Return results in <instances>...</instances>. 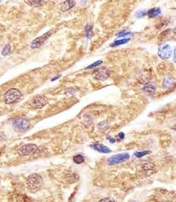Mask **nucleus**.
<instances>
[{"label":"nucleus","instance_id":"nucleus-1","mask_svg":"<svg viewBox=\"0 0 176 202\" xmlns=\"http://www.w3.org/2000/svg\"><path fill=\"white\" fill-rule=\"evenodd\" d=\"M42 178L38 174L34 173L29 175L27 179V185L29 189L32 192H37L42 186Z\"/></svg>","mask_w":176,"mask_h":202},{"label":"nucleus","instance_id":"nucleus-2","mask_svg":"<svg viewBox=\"0 0 176 202\" xmlns=\"http://www.w3.org/2000/svg\"><path fill=\"white\" fill-rule=\"evenodd\" d=\"M22 97V94L17 89H11L8 90L4 96V101L7 104H13L19 101Z\"/></svg>","mask_w":176,"mask_h":202},{"label":"nucleus","instance_id":"nucleus-3","mask_svg":"<svg viewBox=\"0 0 176 202\" xmlns=\"http://www.w3.org/2000/svg\"><path fill=\"white\" fill-rule=\"evenodd\" d=\"M13 127L17 131L24 132L30 127V122L27 118H18L14 121Z\"/></svg>","mask_w":176,"mask_h":202},{"label":"nucleus","instance_id":"nucleus-4","mask_svg":"<svg viewBox=\"0 0 176 202\" xmlns=\"http://www.w3.org/2000/svg\"><path fill=\"white\" fill-rule=\"evenodd\" d=\"M130 158V154L127 152L118 153L111 156L108 159V164L109 165H115L124 162L128 160Z\"/></svg>","mask_w":176,"mask_h":202},{"label":"nucleus","instance_id":"nucleus-5","mask_svg":"<svg viewBox=\"0 0 176 202\" xmlns=\"http://www.w3.org/2000/svg\"><path fill=\"white\" fill-rule=\"evenodd\" d=\"M93 76L95 79L103 81L107 80L110 77L111 72L108 68L102 67L96 70L93 72Z\"/></svg>","mask_w":176,"mask_h":202},{"label":"nucleus","instance_id":"nucleus-6","mask_svg":"<svg viewBox=\"0 0 176 202\" xmlns=\"http://www.w3.org/2000/svg\"><path fill=\"white\" fill-rule=\"evenodd\" d=\"M173 53V50L169 45L162 44L159 46L158 54L159 56L163 59H167L170 58Z\"/></svg>","mask_w":176,"mask_h":202},{"label":"nucleus","instance_id":"nucleus-7","mask_svg":"<svg viewBox=\"0 0 176 202\" xmlns=\"http://www.w3.org/2000/svg\"><path fill=\"white\" fill-rule=\"evenodd\" d=\"M38 151V147L35 144H28L22 146L18 151L20 156H28Z\"/></svg>","mask_w":176,"mask_h":202},{"label":"nucleus","instance_id":"nucleus-8","mask_svg":"<svg viewBox=\"0 0 176 202\" xmlns=\"http://www.w3.org/2000/svg\"><path fill=\"white\" fill-rule=\"evenodd\" d=\"M51 35V32H48L42 36H40V37L36 38L34 39L31 44V48L33 49H37L40 48Z\"/></svg>","mask_w":176,"mask_h":202},{"label":"nucleus","instance_id":"nucleus-9","mask_svg":"<svg viewBox=\"0 0 176 202\" xmlns=\"http://www.w3.org/2000/svg\"><path fill=\"white\" fill-rule=\"evenodd\" d=\"M48 102L47 99L44 96H38L35 97L31 101V105L34 108H41L44 107Z\"/></svg>","mask_w":176,"mask_h":202},{"label":"nucleus","instance_id":"nucleus-10","mask_svg":"<svg viewBox=\"0 0 176 202\" xmlns=\"http://www.w3.org/2000/svg\"><path fill=\"white\" fill-rule=\"evenodd\" d=\"M143 90L145 93L149 95H153L156 92V87L154 83H148L144 86L143 87Z\"/></svg>","mask_w":176,"mask_h":202},{"label":"nucleus","instance_id":"nucleus-11","mask_svg":"<svg viewBox=\"0 0 176 202\" xmlns=\"http://www.w3.org/2000/svg\"><path fill=\"white\" fill-rule=\"evenodd\" d=\"M76 5L75 0H66L64 1L61 6V10L62 12H66L72 8Z\"/></svg>","mask_w":176,"mask_h":202},{"label":"nucleus","instance_id":"nucleus-12","mask_svg":"<svg viewBox=\"0 0 176 202\" xmlns=\"http://www.w3.org/2000/svg\"><path fill=\"white\" fill-rule=\"evenodd\" d=\"M91 147L93 150L101 153H108L111 152V150L108 147L101 144H95L92 145Z\"/></svg>","mask_w":176,"mask_h":202},{"label":"nucleus","instance_id":"nucleus-13","mask_svg":"<svg viewBox=\"0 0 176 202\" xmlns=\"http://www.w3.org/2000/svg\"><path fill=\"white\" fill-rule=\"evenodd\" d=\"M174 37V32L171 29H167L164 31L159 35V39L162 41L170 39L172 37Z\"/></svg>","mask_w":176,"mask_h":202},{"label":"nucleus","instance_id":"nucleus-14","mask_svg":"<svg viewBox=\"0 0 176 202\" xmlns=\"http://www.w3.org/2000/svg\"><path fill=\"white\" fill-rule=\"evenodd\" d=\"M175 85V79L170 76L165 77L163 81V87L165 89H170L173 87Z\"/></svg>","mask_w":176,"mask_h":202},{"label":"nucleus","instance_id":"nucleus-15","mask_svg":"<svg viewBox=\"0 0 176 202\" xmlns=\"http://www.w3.org/2000/svg\"><path fill=\"white\" fill-rule=\"evenodd\" d=\"M24 2L30 6L38 7L43 4V0H24Z\"/></svg>","mask_w":176,"mask_h":202},{"label":"nucleus","instance_id":"nucleus-16","mask_svg":"<svg viewBox=\"0 0 176 202\" xmlns=\"http://www.w3.org/2000/svg\"><path fill=\"white\" fill-rule=\"evenodd\" d=\"M161 13V9L159 8H153L147 12V14L150 18H154Z\"/></svg>","mask_w":176,"mask_h":202},{"label":"nucleus","instance_id":"nucleus-17","mask_svg":"<svg viewBox=\"0 0 176 202\" xmlns=\"http://www.w3.org/2000/svg\"><path fill=\"white\" fill-rule=\"evenodd\" d=\"M73 161L76 164H81L82 163L84 162L85 161V158L83 155H80V154H78V155H75L74 157H73Z\"/></svg>","mask_w":176,"mask_h":202},{"label":"nucleus","instance_id":"nucleus-18","mask_svg":"<svg viewBox=\"0 0 176 202\" xmlns=\"http://www.w3.org/2000/svg\"><path fill=\"white\" fill-rule=\"evenodd\" d=\"M129 41H130V39H129V38L123 39H120L119 41H116L111 45V47H117V46H119L121 45H123V44L127 43Z\"/></svg>","mask_w":176,"mask_h":202},{"label":"nucleus","instance_id":"nucleus-19","mask_svg":"<svg viewBox=\"0 0 176 202\" xmlns=\"http://www.w3.org/2000/svg\"><path fill=\"white\" fill-rule=\"evenodd\" d=\"M154 167V164L150 162H145L143 164V168L144 170H151Z\"/></svg>","mask_w":176,"mask_h":202},{"label":"nucleus","instance_id":"nucleus-20","mask_svg":"<svg viewBox=\"0 0 176 202\" xmlns=\"http://www.w3.org/2000/svg\"><path fill=\"white\" fill-rule=\"evenodd\" d=\"M151 152L150 151H139L136 152L134 153V155L137 157V158H142L143 156H144V155H146L147 154L150 153Z\"/></svg>","mask_w":176,"mask_h":202},{"label":"nucleus","instance_id":"nucleus-21","mask_svg":"<svg viewBox=\"0 0 176 202\" xmlns=\"http://www.w3.org/2000/svg\"><path fill=\"white\" fill-rule=\"evenodd\" d=\"M147 14V11L145 9H141L138 11L136 14V16L137 18H142L143 16H144L146 15Z\"/></svg>","mask_w":176,"mask_h":202},{"label":"nucleus","instance_id":"nucleus-22","mask_svg":"<svg viewBox=\"0 0 176 202\" xmlns=\"http://www.w3.org/2000/svg\"><path fill=\"white\" fill-rule=\"evenodd\" d=\"M10 51H11V47H10V45H6V46L4 47V49L2 51V54H4V56H5V55H7L9 53Z\"/></svg>","mask_w":176,"mask_h":202},{"label":"nucleus","instance_id":"nucleus-23","mask_svg":"<svg viewBox=\"0 0 176 202\" xmlns=\"http://www.w3.org/2000/svg\"><path fill=\"white\" fill-rule=\"evenodd\" d=\"M102 63V60H98L96 62H95L94 63H92V64H91L90 66H89L88 67H86V69H91V68H93V67H97L98 66H99Z\"/></svg>","mask_w":176,"mask_h":202},{"label":"nucleus","instance_id":"nucleus-24","mask_svg":"<svg viewBox=\"0 0 176 202\" xmlns=\"http://www.w3.org/2000/svg\"><path fill=\"white\" fill-rule=\"evenodd\" d=\"M92 29V28L91 27H86V35H87V36L88 37L90 36V33H91V31Z\"/></svg>","mask_w":176,"mask_h":202},{"label":"nucleus","instance_id":"nucleus-25","mask_svg":"<svg viewBox=\"0 0 176 202\" xmlns=\"http://www.w3.org/2000/svg\"><path fill=\"white\" fill-rule=\"evenodd\" d=\"M119 137L120 139H123L124 138V134L123 133H120L119 134Z\"/></svg>","mask_w":176,"mask_h":202},{"label":"nucleus","instance_id":"nucleus-26","mask_svg":"<svg viewBox=\"0 0 176 202\" xmlns=\"http://www.w3.org/2000/svg\"><path fill=\"white\" fill-rule=\"evenodd\" d=\"M108 139H109L110 143H115V141H116L115 139H114V138H111V137H110V138H109Z\"/></svg>","mask_w":176,"mask_h":202}]
</instances>
